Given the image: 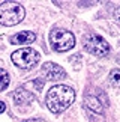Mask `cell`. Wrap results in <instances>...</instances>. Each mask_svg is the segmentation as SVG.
<instances>
[{
    "label": "cell",
    "mask_w": 120,
    "mask_h": 122,
    "mask_svg": "<svg viewBox=\"0 0 120 122\" xmlns=\"http://www.w3.org/2000/svg\"><path fill=\"white\" fill-rule=\"evenodd\" d=\"M47 107L53 113H63L75 100V92L72 87L65 86V84H57L53 86L47 93Z\"/></svg>",
    "instance_id": "6da1fadb"
},
{
    "label": "cell",
    "mask_w": 120,
    "mask_h": 122,
    "mask_svg": "<svg viewBox=\"0 0 120 122\" xmlns=\"http://www.w3.org/2000/svg\"><path fill=\"white\" fill-rule=\"evenodd\" d=\"M24 17H26V11L20 3L5 2L0 5V24L15 26L24 20Z\"/></svg>",
    "instance_id": "7a4b0ae2"
},
{
    "label": "cell",
    "mask_w": 120,
    "mask_h": 122,
    "mask_svg": "<svg viewBox=\"0 0 120 122\" xmlns=\"http://www.w3.org/2000/svg\"><path fill=\"white\" fill-rule=\"evenodd\" d=\"M41 54L33 48H20L12 53V62L21 69H32L38 65Z\"/></svg>",
    "instance_id": "3957f363"
},
{
    "label": "cell",
    "mask_w": 120,
    "mask_h": 122,
    "mask_svg": "<svg viewBox=\"0 0 120 122\" xmlns=\"http://www.w3.org/2000/svg\"><path fill=\"white\" fill-rule=\"evenodd\" d=\"M50 44L56 51H68L75 45V36L65 29H54L50 33Z\"/></svg>",
    "instance_id": "277c9868"
},
{
    "label": "cell",
    "mask_w": 120,
    "mask_h": 122,
    "mask_svg": "<svg viewBox=\"0 0 120 122\" xmlns=\"http://www.w3.org/2000/svg\"><path fill=\"white\" fill-rule=\"evenodd\" d=\"M83 45H84V48L89 51V53L98 56V57H104V56H107L110 53L108 42L101 35H96V33L86 35L84 41H83Z\"/></svg>",
    "instance_id": "5b68a950"
},
{
    "label": "cell",
    "mask_w": 120,
    "mask_h": 122,
    "mask_svg": "<svg viewBox=\"0 0 120 122\" xmlns=\"http://www.w3.org/2000/svg\"><path fill=\"white\" fill-rule=\"evenodd\" d=\"M42 74L48 80H53V81H59V80H63L66 78V71L60 66V65L54 63V62H47L42 65Z\"/></svg>",
    "instance_id": "8992f818"
},
{
    "label": "cell",
    "mask_w": 120,
    "mask_h": 122,
    "mask_svg": "<svg viewBox=\"0 0 120 122\" xmlns=\"http://www.w3.org/2000/svg\"><path fill=\"white\" fill-rule=\"evenodd\" d=\"M86 106L89 107L92 112H96V113H102L104 109H105V101L104 100H99V97L96 93H92L89 92L86 97Z\"/></svg>",
    "instance_id": "52a82bcc"
},
{
    "label": "cell",
    "mask_w": 120,
    "mask_h": 122,
    "mask_svg": "<svg viewBox=\"0 0 120 122\" xmlns=\"http://www.w3.org/2000/svg\"><path fill=\"white\" fill-rule=\"evenodd\" d=\"M14 101H15L17 106H23V104H29V102L33 100V93H30L27 89L24 87H18L15 92H14Z\"/></svg>",
    "instance_id": "ba28073f"
},
{
    "label": "cell",
    "mask_w": 120,
    "mask_h": 122,
    "mask_svg": "<svg viewBox=\"0 0 120 122\" xmlns=\"http://www.w3.org/2000/svg\"><path fill=\"white\" fill-rule=\"evenodd\" d=\"M36 41V33H33V32H18L17 35H14L11 38V42L12 44H32V42Z\"/></svg>",
    "instance_id": "9c48e42d"
},
{
    "label": "cell",
    "mask_w": 120,
    "mask_h": 122,
    "mask_svg": "<svg viewBox=\"0 0 120 122\" xmlns=\"http://www.w3.org/2000/svg\"><path fill=\"white\" fill-rule=\"evenodd\" d=\"M9 84V74L6 69L0 68V91H5Z\"/></svg>",
    "instance_id": "30bf717a"
},
{
    "label": "cell",
    "mask_w": 120,
    "mask_h": 122,
    "mask_svg": "<svg viewBox=\"0 0 120 122\" xmlns=\"http://www.w3.org/2000/svg\"><path fill=\"white\" fill-rule=\"evenodd\" d=\"M110 81H111L113 86L116 87H120V69H113L111 72H110Z\"/></svg>",
    "instance_id": "8fae6325"
},
{
    "label": "cell",
    "mask_w": 120,
    "mask_h": 122,
    "mask_svg": "<svg viewBox=\"0 0 120 122\" xmlns=\"http://www.w3.org/2000/svg\"><path fill=\"white\" fill-rule=\"evenodd\" d=\"M114 18H116V21L120 24V8L116 9V12H114Z\"/></svg>",
    "instance_id": "7c38bea8"
},
{
    "label": "cell",
    "mask_w": 120,
    "mask_h": 122,
    "mask_svg": "<svg viewBox=\"0 0 120 122\" xmlns=\"http://www.w3.org/2000/svg\"><path fill=\"white\" fill-rule=\"evenodd\" d=\"M23 122H45V121L41 119V118H33V119H26V121H23Z\"/></svg>",
    "instance_id": "4fadbf2b"
},
{
    "label": "cell",
    "mask_w": 120,
    "mask_h": 122,
    "mask_svg": "<svg viewBox=\"0 0 120 122\" xmlns=\"http://www.w3.org/2000/svg\"><path fill=\"white\" fill-rule=\"evenodd\" d=\"M5 109H6V106H5V102L3 101H0V113H3Z\"/></svg>",
    "instance_id": "5bb4252c"
}]
</instances>
